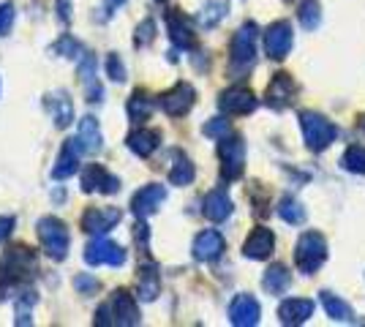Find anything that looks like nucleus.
I'll list each match as a JSON object with an SVG mask.
<instances>
[{
	"mask_svg": "<svg viewBox=\"0 0 365 327\" xmlns=\"http://www.w3.org/2000/svg\"><path fill=\"white\" fill-rule=\"evenodd\" d=\"M52 52H55V55H61V58H68V61H79V58L85 55L82 44L74 41L71 36H63L58 44H52Z\"/></svg>",
	"mask_w": 365,
	"mask_h": 327,
	"instance_id": "nucleus-37",
	"label": "nucleus"
},
{
	"mask_svg": "<svg viewBox=\"0 0 365 327\" xmlns=\"http://www.w3.org/2000/svg\"><path fill=\"white\" fill-rule=\"evenodd\" d=\"M319 300L333 322H354V311H351V306L346 300L335 297L333 292H319Z\"/></svg>",
	"mask_w": 365,
	"mask_h": 327,
	"instance_id": "nucleus-29",
	"label": "nucleus"
},
{
	"mask_svg": "<svg viewBox=\"0 0 365 327\" xmlns=\"http://www.w3.org/2000/svg\"><path fill=\"white\" fill-rule=\"evenodd\" d=\"M153 109H155V104H153V98L145 90H137V93L128 98V104H125V112H128V120L131 123H145L153 115Z\"/></svg>",
	"mask_w": 365,
	"mask_h": 327,
	"instance_id": "nucleus-30",
	"label": "nucleus"
},
{
	"mask_svg": "<svg viewBox=\"0 0 365 327\" xmlns=\"http://www.w3.org/2000/svg\"><path fill=\"white\" fill-rule=\"evenodd\" d=\"M327 259V240L319 232H303L294 246V265L303 276L317 273Z\"/></svg>",
	"mask_w": 365,
	"mask_h": 327,
	"instance_id": "nucleus-5",
	"label": "nucleus"
},
{
	"mask_svg": "<svg viewBox=\"0 0 365 327\" xmlns=\"http://www.w3.org/2000/svg\"><path fill=\"white\" fill-rule=\"evenodd\" d=\"M202 134L210 137V140H221V137H227L229 134V120H224V118H213V120H207V123L202 125Z\"/></svg>",
	"mask_w": 365,
	"mask_h": 327,
	"instance_id": "nucleus-40",
	"label": "nucleus"
},
{
	"mask_svg": "<svg viewBox=\"0 0 365 327\" xmlns=\"http://www.w3.org/2000/svg\"><path fill=\"white\" fill-rule=\"evenodd\" d=\"M55 9H58V19H61L63 25H68L71 22V0H58Z\"/></svg>",
	"mask_w": 365,
	"mask_h": 327,
	"instance_id": "nucleus-46",
	"label": "nucleus"
},
{
	"mask_svg": "<svg viewBox=\"0 0 365 327\" xmlns=\"http://www.w3.org/2000/svg\"><path fill=\"white\" fill-rule=\"evenodd\" d=\"M123 213L118 207H88L82 216V229L88 234H107L120 224Z\"/></svg>",
	"mask_w": 365,
	"mask_h": 327,
	"instance_id": "nucleus-12",
	"label": "nucleus"
},
{
	"mask_svg": "<svg viewBox=\"0 0 365 327\" xmlns=\"http://www.w3.org/2000/svg\"><path fill=\"white\" fill-rule=\"evenodd\" d=\"M227 11H229L227 0H210V3L202 6V11L197 14V22L205 31H213V28H218V22L227 16Z\"/></svg>",
	"mask_w": 365,
	"mask_h": 327,
	"instance_id": "nucleus-31",
	"label": "nucleus"
},
{
	"mask_svg": "<svg viewBox=\"0 0 365 327\" xmlns=\"http://www.w3.org/2000/svg\"><path fill=\"white\" fill-rule=\"evenodd\" d=\"M134 237H137V246L145 254H148V237H150V232H148V224H145V218H139L137 227H134Z\"/></svg>",
	"mask_w": 365,
	"mask_h": 327,
	"instance_id": "nucleus-43",
	"label": "nucleus"
},
{
	"mask_svg": "<svg viewBox=\"0 0 365 327\" xmlns=\"http://www.w3.org/2000/svg\"><path fill=\"white\" fill-rule=\"evenodd\" d=\"M194 101H197V90L188 82H178L172 90L161 95V109L167 112L169 118H182V115L191 112Z\"/></svg>",
	"mask_w": 365,
	"mask_h": 327,
	"instance_id": "nucleus-11",
	"label": "nucleus"
},
{
	"mask_svg": "<svg viewBox=\"0 0 365 327\" xmlns=\"http://www.w3.org/2000/svg\"><path fill=\"white\" fill-rule=\"evenodd\" d=\"M300 128H303V140L308 150L322 153L338 140V125L330 123L319 112H300Z\"/></svg>",
	"mask_w": 365,
	"mask_h": 327,
	"instance_id": "nucleus-4",
	"label": "nucleus"
},
{
	"mask_svg": "<svg viewBox=\"0 0 365 327\" xmlns=\"http://www.w3.org/2000/svg\"><path fill=\"white\" fill-rule=\"evenodd\" d=\"M278 216L284 218L287 224H292V227H297V224H303L305 221V210H303V204L297 202L294 197H284L281 202H278Z\"/></svg>",
	"mask_w": 365,
	"mask_h": 327,
	"instance_id": "nucleus-35",
	"label": "nucleus"
},
{
	"mask_svg": "<svg viewBox=\"0 0 365 327\" xmlns=\"http://www.w3.org/2000/svg\"><path fill=\"white\" fill-rule=\"evenodd\" d=\"M46 109H49V115H52L58 128H68L74 123V101L68 98L66 90H55V93L46 95Z\"/></svg>",
	"mask_w": 365,
	"mask_h": 327,
	"instance_id": "nucleus-23",
	"label": "nucleus"
},
{
	"mask_svg": "<svg viewBox=\"0 0 365 327\" xmlns=\"http://www.w3.org/2000/svg\"><path fill=\"white\" fill-rule=\"evenodd\" d=\"M292 41H294V33H292L289 22H273L267 31H264V52L270 61H284L289 55Z\"/></svg>",
	"mask_w": 365,
	"mask_h": 327,
	"instance_id": "nucleus-8",
	"label": "nucleus"
},
{
	"mask_svg": "<svg viewBox=\"0 0 365 327\" xmlns=\"http://www.w3.org/2000/svg\"><path fill=\"white\" fill-rule=\"evenodd\" d=\"M109 311H112L109 306H101V308L96 311V319H93V322H96V325H115V319H109Z\"/></svg>",
	"mask_w": 365,
	"mask_h": 327,
	"instance_id": "nucleus-47",
	"label": "nucleus"
},
{
	"mask_svg": "<svg viewBox=\"0 0 365 327\" xmlns=\"http://www.w3.org/2000/svg\"><path fill=\"white\" fill-rule=\"evenodd\" d=\"M98 279H93V276H88V273H79V276H74V289L76 295H96L98 292Z\"/></svg>",
	"mask_w": 365,
	"mask_h": 327,
	"instance_id": "nucleus-41",
	"label": "nucleus"
},
{
	"mask_svg": "<svg viewBox=\"0 0 365 327\" xmlns=\"http://www.w3.org/2000/svg\"><path fill=\"white\" fill-rule=\"evenodd\" d=\"M38 232V240H41V249L49 259L55 262H63L68 256V246H71V234H68V227L63 224L58 216H44L36 227Z\"/></svg>",
	"mask_w": 365,
	"mask_h": 327,
	"instance_id": "nucleus-2",
	"label": "nucleus"
},
{
	"mask_svg": "<svg viewBox=\"0 0 365 327\" xmlns=\"http://www.w3.org/2000/svg\"><path fill=\"white\" fill-rule=\"evenodd\" d=\"M123 3H125V0H104V6H101V9H98V11H101V14L96 16V19H98V22H107L109 16L115 14V11H118V9H120Z\"/></svg>",
	"mask_w": 365,
	"mask_h": 327,
	"instance_id": "nucleus-44",
	"label": "nucleus"
},
{
	"mask_svg": "<svg viewBox=\"0 0 365 327\" xmlns=\"http://www.w3.org/2000/svg\"><path fill=\"white\" fill-rule=\"evenodd\" d=\"M85 150H82V145L79 140H66L61 147V153L55 158V164H52V177L55 180H66V177H71L76 170H79V156H82Z\"/></svg>",
	"mask_w": 365,
	"mask_h": 327,
	"instance_id": "nucleus-18",
	"label": "nucleus"
},
{
	"mask_svg": "<svg viewBox=\"0 0 365 327\" xmlns=\"http://www.w3.org/2000/svg\"><path fill=\"white\" fill-rule=\"evenodd\" d=\"M289 284H292V273L284 265L267 267V273L262 279V286H264L267 295H284L289 289Z\"/></svg>",
	"mask_w": 365,
	"mask_h": 327,
	"instance_id": "nucleus-28",
	"label": "nucleus"
},
{
	"mask_svg": "<svg viewBox=\"0 0 365 327\" xmlns=\"http://www.w3.org/2000/svg\"><path fill=\"white\" fill-rule=\"evenodd\" d=\"M109 308H112V319H115V325L120 327H134L139 325V306L134 295H128L125 289H118L112 300H109Z\"/></svg>",
	"mask_w": 365,
	"mask_h": 327,
	"instance_id": "nucleus-16",
	"label": "nucleus"
},
{
	"mask_svg": "<svg viewBox=\"0 0 365 327\" xmlns=\"http://www.w3.org/2000/svg\"><path fill=\"white\" fill-rule=\"evenodd\" d=\"M79 183H82L85 194H93V191H98V194H118L120 191V177L112 175L109 170H104L101 164H91L88 170L82 172Z\"/></svg>",
	"mask_w": 365,
	"mask_h": 327,
	"instance_id": "nucleus-10",
	"label": "nucleus"
},
{
	"mask_svg": "<svg viewBox=\"0 0 365 327\" xmlns=\"http://www.w3.org/2000/svg\"><path fill=\"white\" fill-rule=\"evenodd\" d=\"M128 150L139 158H150L158 147H161V134L155 131V128H137V131H131L128 134Z\"/></svg>",
	"mask_w": 365,
	"mask_h": 327,
	"instance_id": "nucleus-22",
	"label": "nucleus"
},
{
	"mask_svg": "<svg viewBox=\"0 0 365 327\" xmlns=\"http://www.w3.org/2000/svg\"><path fill=\"white\" fill-rule=\"evenodd\" d=\"M297 19L305 31H317L322 22V6L319 0H303L300 9H297Z\"/></svg>",
	"mask_w": 365,
	"mask_h": 327,
	"instance_id": "nucleus-34",
	"label": "nucleus"
},
{
	"mask_svg": "<svg viewBox=\"0 0 365 327\" xmlns=\"http://www.w3.org/2000/svg\"><path fill=\"white\" fill-rule=\"evenodd\" d=\"M341 167L354 175H365V147L363 145H351L346 147V153L341 158Z\"/></svg>",
	"mask_w": 365,
	"mask_h": 327,
	"instance_id": "nucleus-36",
	"label": "nucleus"
},
{
	"mask_svg": "<svg viewBox=\"0 0 365 327\" xmlns=\"http://www.w3.org/2000/svg\"><path fill=\"white\" fill-rule=\"evenodd\" d=\"M11 22H14V3H0V36L11 31Z\"/></svg>",
	"mask_w": 365,
	"mask_h": 327,
	"instance_id": "nucleus-42",
	"label": "nucleus"
},
{
	"mask_svg": "<svg viewBox=\"0 0 365 327\" xmlns=\"http://www.w3.org/2000/svg\"><path fill=\"white\" fill-rule=\"evenodd\" d=\"M36 273H38V262L33 249L14 246L6 251L0 259V300H6V295H11L19 286H28Z\"/></svg>",
	"mask_w": 365,
	"mask_h": 327,
	"instance_id": "nucleus-1",
	"label": "nucleus"
},
{
	"mask_svg": "<svg viewBox=\"0 0 365 327\" xmlns=\"http://www.w3.org/2000/svg\"><path fill=\"white\" fill-rule=\"evenodd\" d=\"M107 77L112 79V82H125V63H123V58L118 55V52H109L107 58Z\"/></svg>",
	"mask_w": 365,
	"mask_h": 327,
	"instance_id": "nucleus-38",
	"label": "nucleus"
},
{
	"mask_svg": "<svg viewBox=\"0 0 365 327\" xmlns=\"http://www.w3.org/2000/svg\"><path fill=\"white\" fill-rule=\"evenodd\" d=\"M153 38H155V22H153V19H145L137 28V33H134V44H137L139 49L150 47Z\"/></svg>",
	"mask_w": 365,
	"mask_h": 327,
	"instance_id": "nucleus-39",
	"label": "nucleus"
},
{
	"mask_svg": "<svg viewBox=\"0 0 365 327\" xmlns=\"http://www.w3.org/2000/svg\"><path fill=\"white\" fill-rule=\"evenodd\" d=\"M202 213L207 221H213V224H221V221H227L232 216V199H229V194L224 188H215L210 191L207 197H205V202H202Z\"/></svg>",
	"mask_w": 365,
	"mask_h": 327,
	"instance_id": "nucleus-24",
	"label": "nucleus"
},
{
	"mask_svg": "<svg viewBox=\"0 0 365 327\" xmlns=\"http://www.w3.org/2000/svg\"><path fill=\"white\" fill-rule=\"evenodd\" d=\"M76 140H79L85 153H98V150L104 147V137H101V128L96 123V118L88 115V118L79 120V134H76Z\"/></svg>",
	"mask_w": 365,
	"mask_h": 327,
	"instance_id": "nucleus-27",
	"label": "nucleus"
},
{
	"mask_svg": "<svg viewBox=\"0 0 365 327\" xmlns=\"http://www.w3.org/2000/svg\"><path fill=\"white\" fill-rule=\"evenodd\" d=\"M33 306H36V292H31V289H25V292H19L14 300V322L19 327L31 325L33 322Z\"/></svg>",
	"mask_w": 365,
	"mask_h": 327,
	"instance_id": "nucleus-33",
	"label": "nucleus"
},
{
	"mask_svg": "<svg viewBox=\"0 0 365 327\" xmlns=\"http://www.w3.org/2000/svg\"><path fill=\"white\" fill-rule=\"evenodd\" d=\"M158 3H164V0H158Z\"/></svg>",
	"mask_w": 365,
	"mask_h": 327,
	"instance_id": "nucleus-49",
	"label": "nucleus"
},
{
	"mask_svg": "<svg viewBox=\"0 0 365 327\" xmlns=\"http://www.w3.org/2000/svg\"><path fill=\"white\" fill-rule=\"evenodd\" d=\"M257 104L259 101L257 95H254V90H248L243 85L229 88L218 98V107H221V112H227V115H251L257 109Z\"/></svg>",
	"mask_w": 365,
	"mask_h": 327,
	"instance_id": "nucleus-13",
	"label": "nucleus"
},
{
	"mask_svg": "<svg viewBox=\"0 0 365 327\" xmlns=\"http://www.w3.org/2000/svg\"><path fill=\"white\" fill-rule=\"evenodd\" d=\"M164 199H167V188L158 186V183H148L131 197V210L137 218H148L164 204Z\"/></svg>",
	"mask_w": 365,
	"mask_h": 327,
	"instance_id": "nucleus-15",
	"label": "nucleus"
},
{
	"mask_svg": "<svg viewBox=\"0 0 365 327\" xmlns=\"http://www.w3.org/2000/svg\"><path fill=\"white\" fill-rule=\"evenodd\" d=\"M257 38H259L257 22H245V25H240V31L232 36V47H229L232 71L245 74L257 63Z\"/></svg>",
	"mask_w": 365,
	"mask_h": 327,
	"instance_id": "nucleus-3",
	"label": "nucleus"
},
{
	"mask_svg": "<svg viewBox=\"0 0 365 327\" xmlns=\"http://www.w3.org/2000/svg\"><path fill=\"white\" fill-rule=\"evenodd\" d=\"M194 177H197L194 164L182 156V153H175V164L169 170V183L172 186H188V183H194Z\"/></svg>",
	"mask_w": 365,
	"mask_h": 327,
	"instance_id": "nucleus-32",
	"label": "nucleus"
},
{
	"mask_svg": "<svg viewBox=\"0 0 365 327\" xmlns=\"http://www.w3.org/2000/svg\"><path fill=\"white\" fill-rule=\"evenodd\" d=\"M259 303L254 295H237L229 306V322L235 327H254L259 325Z\"/></svg>",
	"mask_w": 365,
	"mask_h": 327,
	"instance_id": "nucleus-20",
	"label": "nucleus"
},
{
	"mask_svg": "<svg viewBox=\"0 0 365 327\" xmlns=\"http://www.w3.org/2000/svg\"><path fill=\"white\" fill-rule=\"evenodd\" d=\"M294 98H297V85H294V79H292L289 74H284V71H278V74L270 79L267 93H264L267 107H273L275 112H281V109L292 107Z\"/></svg>",
	"mask_w": 365,
	"mask_h": 327,
	"instance_id": "nucleus-9",
	"label": "nucleus"
},
{
	"mask_svg": "<svg viewBox=\"0 0 365 327\" xmlns=\"http://www.w3.org/2000/svg\"><path fill=\"white\" fill-rule=\"evenodd\" d=\"M85 262L91 267H98V265H109V267H120L125 265V249L118 246V243H112L109 237H96L91 240L88 246H85Z\"/></svg>",
	"mask_w": 365,
	"mask_h": 327,
	"instance_id": "nucleus-7",
	"label": "nucleus"
},
{
	"mask_svg": "<svg viewBox=\"0 0 365 327\" xmlns=\"http://www.w3.org/2000/svg\"><path fill=\"white\" fill-rule=\"evenodd\" d=\"M218 158H221V180H240L245 170V142L240 134H227L218 142Z\"/></svg>",
	"mask_w": 365,
	"mask_h": 327,
	"instance_id": "nucleus-6",
	"label": "nucleus"
},
{
	"mask_svg": "<svg viewBox=\"0 0 365 327\" xmlns=\"http://www.w3.org/2000/svg\"><path fill=\"white\" fill-rule=\"evenodd\" d=\"M167 31H169L172 44H175L178 49H194L197 47V36H194V31H191V22H188L178 9L167 11Z\"/></svg>",
	"mask_w": 365,
	"mask_h": 327,
	"instance_id": "nucleus-19",
	"label": "nucleus"
},
{
	"mask_svg": "<svg viewBox=\"0 0 365 327\" xmlns=\"http://www.w3.org/2000/svg\"><path fill=\"white\" fill-rule=\"evenodd\" d=\"M96 71H98L96 55H93V52H85V55L76 61V74H79V82H82V88H85L88 101H91V104H101L104 90H101V82L96 77Z\"/></svg>",
	"mask_w": 365,
	"mask_h": 327,
	"instance_id": "nucleus-14",
	"label": "nucleus"
},
{
	"mask_svg": "<svg viewBox=\"0 0 365 327\" xmlns=\"http://www.w3.org/2000/svg\"><path fill=\"white\" fill-rule=\"evenodd\" d=\"M224 249H227L224 234L215 232V229H205V232H199L197 237H194V246H191L194 259H199V262H215V259L224 254Z\"/></svg>",
	"mask_w": 365,
	"mask_h": 327,
	"instance_id": "nucleus-17",
	"label": "nucleus"
},
{
	"mask_svg": "<svg viewBox=\"0 0 365 327\" xmlns=\"http://www.w3.org/2000/svg\"><path fill=\"white\" fill-rule=\"evenodd\" d=\"M360 128H365V118H360Z\"/></svg>",
	"mask_w": 365,
	"mask_h": 327,
	"instance_id": "nucleus-48",
	"label": "nucleus"
},
{
	"mask_svg": "<svg viewBox=\"0 0 365 327\" xmlns=\"http://www.w3.org/2000/svg\"><path fill=\"white\" fill-rule=\"evenodd\" d=\"M14 227H16L14 216H0V243L9 240V234L14 232Z\"/></svg>",
	"mask_w": 365,
	"mask_h": 327,
	"instance_id": "nucleus-45",
	"label": "nucleus"
},
{
	"mask_svg": "<svg viewBox=\"0 0 365 327\" xmlns=\"http://www.w3.org/2000/svg\"><path fill=\"white\" fill-rule=\"evenodd\" d=\"M137 289H139V300H145V303H150V300L158 297V292H161V276H158V270H155L153 262L139 265Z\"/></svg>",
	"mask_w": 365,
	"mask_h": 327,
	"instance_id": "nucleus-26",
	"label": "nucleus"
},
{
	"mask_svg": "<svg viewBox=\"0 0 365 327\" xmlns=\"http://www.w3.org/2000/svg\"><path fill=\"white\" fill-rule=\"evenodd\" d=\"M273 249H275V234L270 232L267 227H257L254 232L248 234V240H245V246H243V254L248 259L262 262V259H267V256L273 254Z\"/></svg>",
	"mask_w": 365,
	"mask_h": 327,
	"instance_id": "nucleus-21",
	"label": "nucleus"
},
{
	"mask_svg": "<svg viewBox=\"0 0 365 327\" xmlns=\"http://www.w3.org/2000/svg\"><path fill=\"white\" fill-rule=\"evenodd\" d=\"M311 313H314V300L292 297V300H284V303H281L278 319H281V325H303Z\"/></svg>",
	"mask_w": 365,
	"mask_h": 327,
	"instance_id": "nucleus-25",
	"label": "nucleus"
}]
</instances>
